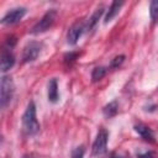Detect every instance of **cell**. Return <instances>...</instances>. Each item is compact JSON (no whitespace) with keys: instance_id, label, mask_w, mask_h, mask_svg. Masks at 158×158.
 Wrapping results in <instances>:
<instances>
[{"instance_id":"obj_1","label":"cell","mask_w":158,"mask_h":158,"mask_svg":"<svg viewBox=\"0 0 158 158\" xmlns=\"http://www.w3.org/2000/svg\"><path fill=\"white\" fill-rule=\"evenodd\" d=\"M22 126L26 133L28 135H35L40 130V123L36 117V106L33 101H31L27 105V109L22 116Z\"/></svg>"},{"instance_id":"obj_2","label":"cell","mask_w":158,"mask_h":158,"mask_svg":"<svg viewBox=\"0 0 158 158\" xmlns=\"http://www.w3.org/2000/svg\"><path fill=\"white\" fill-rule=\"evenodd\" d=\"M0 88H1L0 89V105L4 109L10 104V101L14 96V91H15V86H14V81H12L11 77L2 75Z\"/></svg>"},{"instance_id":"obj_3","label":"cell","mask_w":158,"mask_h":158,"mask_svg":"<svg viewBox=\"0 0 158 158\" xmlns=\"http://www.w3.org/2000/svg\"><path fill=\"white\" fill-rule=\"evenodd\" d=\"M56 17H57V11H56V10H49V11H47V12L42 16V19L32 27L31 33L38 35V33H42V32L47 31V30L54 23Z\"/></svg>"},{"instance_id":"obj_4","label":"cell","mask_w":158,"mask_h":158,"mask_svg":"<svg viewBox=\"0 0 158 158\" xmlns=\"http://www.w3.org/2000/svg\"><path fill=\"white\" fill-rule=\"evenodd\" d=\"M107 131L105 128H101L98 132V136L93 143V154L94 156H102L106 152V146H107Z\"/></svg>"},{"instance_id":"obj_5","label":"cell","mask_w":158,"mask_h":158,"mask_svg":"<svg viewBox=\"0 0 158 158\" xmlns=\"http://www.w3.org/2000/svg\"><path fill=\"white\" fill-rule=\"evenodd\" d=\"M41 52V44L38 42H30L25 46L23 48V53H22V59L25 63H28V62H32L35 60L38 54Z\"/></svg>"},{"instance_id":"obj_6","label":"cell","mask_w":158,"mask_h":158,"mask_svg":"<svg viewBox=\"0 0 158 158\" xmlns=\"http://www.w3.org/2000/svg\"><path fill=\"white\" fill-rule=\"evenodd\" d=\"M26 14V9L25 7H16V9H12L10 10L9 12H6V15L2 17L1 20V23L2 25H14L16 22H19L23 15Z\"/></svg>"},{"instance_id":"obj_7","label":"cell","mask_w":158,"mask_h":158,"mask_svg":"<svg viewBox=\"0 0 158 158\" xmlns=\"http://www.w3.org/2000/svg\"><path fill=\"white\" fill-rule=\"evenodd\" d=\"M83 31H84V23H83V22H79V21H78V22H75L74 25H72V27L69 28L68 35H67L68 43L72 44V46H74V44L78 42L79 37L81 36Z\"/></svg>"},{"instance_id":"obj_8","label":"cell","mask_w":158,"mask_h":158,"mask_svg":"<svg viewBox=\"0 0 158 158\" xmlns=\"http://www.w3.org/2000/svg\"><path fill=\"white\" fill-rule=\"evenodd\" d=\"M15 64V57L9 49H4L1 54V70L7 72Z\"/></svg>"},{"instance_id":"obj_9","label":"cell","mask_w":158,"mask_h":158,"mask_svg":"<svg viewBox=\"0 0 158 158\" xmlns=\"http://www.w3.org/2000/svg\"><path fill=\"white\" fill-rule=\"evenodd\" d=\"M48 100L56 102L58 100V83L56 78H52L48 83Z\"/></svg>"},{"instance_id":"obj_10","label":"cell","mask_w":158,"mask_h":158,"mask_svg":"<svg viewBox=\"0 0 158 158\" xmlns=\"http://www.w3.org/2000/svg\"><path fill=\"white\" fill-rule=\"evenodd\" d=\"M135 130L146 141H153V132H152V130L148 126H146L143 123H138V125L135 126Z\"/></svg>"},{"instance_id":"obj_11","label":"cell","mask_w":158,"mask_h":158,"mask_svg":"<svg viewBox=\"0 0 158 158\" xmlns=\"http://www.w3.org/2000/svg\"><path fill=\"white\" fill-rule=\"evenodd\" d=\"M122 5H123V1H114L111 4V6L109 7V11H107V14L105 16V23L110 22L118 14V11H120V9H121Z\"/></svg>"},{"instance_id":"obj_12","label":"cell","mask_w":158,"mask_h":158,"mask_svg":"<svg viewBox=\"0 0 158 158\" xmlns=\"http://www.w3.org/2000/svg\"><path fill=\"white\" fill-rule=\"evenodd\" d=\"M102 12H104V7L102 6H100V7H98L96 9V11L93 14V16L89 19V22H88V30H93L94 27H95V25L98 23V21H99V19H100V16L102 15Z\"/></svg>"},{"instance_id":"obj_13","label":"cell","mask_w":158,"mask_h":158,"mask_svg":"<svg viewBox=\"0 0 158 158\" xmlns=\"http://www.w3.org/2000/svg\"><path fill=\"white\" fill-rule=\"evenodd\" d=\"M117 110H118L117 101H111L104 107V115L106 117H112V116H115L117 114Z\"/></svg>"},{"instance_id":"obj_14","label":"cell","mask_w":158,"mask_h":158,"mask_svg":"<svg viewBox=\"0 0 158 158\" xmlns=\"http://www.w3.org/2000/svg\"><path fill=\"white\" fill-rule=\"evenodd\" d=\"M105 74H106V69L104 67H96V68H94V70L91 73V79H93V81H99L100 79L104 78Z\"/></svg>"},{"instance_id":"obj_15","label":"cell","mask_w":158,"mask_h":158,"mask_svg":"<svg viewBox=\"0 0 158 158\" xmlns=\"http://www.w3.org/2000/svg\"><path fill=\"white\" fill-rule=\"evenodd\" d=\"M149 14H151V19L152 21H158V0H153L151 1L149 5Z\"/></svg>"},{"instance_id":"obj_16","label":"cell","mask_w":158,"mask_h":158,"mask_svg":"<svg viewBox=\"0 0 158 158\" xmlns=\"http://www.w3.org/2000/svg\"><path fill=\"white\" fill-rule=\"evenodd\" d=\"M123 60H125V56H117V57H115L112 60H111V68H117L118 65H121L122 63H123Z\"/></svg>"},{"instance_id":"obj_17","label":"cell","mask_w":158,"mask_h":158,"mask_svg":"<svg viewBox=\"0 0 158 158\" xmlns=\"http://www.w3.org/2000/svg\"><path fill=\"white\" fill-rule=\"evenodd\" d=\"M83 156H84V148L83 147H77L73 151L72 158H83Z\"/></svg>"},{"instance_id":"obj_18","label":"cell","mask_w":158,"mask_h":158,"mask_svg":"<svg viewBox=\"0 0 158 158\" xmlns=\"http://www.w3.org/2000/svg\"><path fill=\"white\" fill-rule=\"evenodd\" d=\"M154 154L152 152H146V153H139L138 154V158H153Z\"/></svg>"},{"instance_id":"obj_19","label":"cell","mask_w":158,"mask_h":158,"mask_svg":"<svg viewBox=\"0 0 158 158\" xmlns=\"http://www.w3.org/2000/svg\"><path fill=\"white\" fill-rule=\"evenodd\" d=\"M111 158H127L125 154H122V153H117V152H115V153H112L111 154Z\"/></svg>"}]
</instances>
